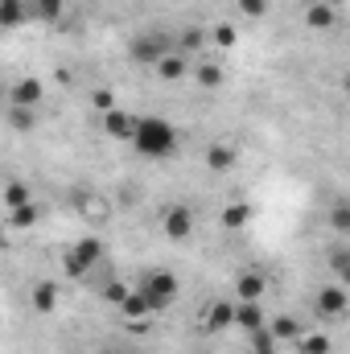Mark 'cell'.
<instances>
[{
  "label": "cell",
  "instance_id": "1",
  "mask_svg": "<svg viewBox=\"0 0 350 354\" xmlns=\"http://www.w3.org/2000/svg\"><path fill=\"white\" fill-rule=\"evenodd\" d=\"M132 145H136L140 157H169L177 149V132L161 115H140L136 128H132Z\"/></svg>",
  "mask_w": 350,
  "mask_h": 354
},
{
  "label": "cell",
  "instance_id": "2",
  "mask_svg": "<svg viewBox=\"0 0 350 354\" xmlns=\"http://www.w3.org/2000/svg\"><path fill=\"white\" fill-rule=\"evenodd\" d=\"M140 297H145V305H149V313H165L169 309V301L177 297V276L169 268H153V272H145V280H140V288H136Z\"/></svg>",
  "mask_w": 350,
  "mask_h": 354
},
{
  "label": "cell",
  "instance_id": "3",
  "mask_svg": "<svg viewBox=\"0 0 350 354\" xmlns=\"http://www.w3.org/2000/svg\"><path fill=\"white\" fill-rule=\"evenodd\" d=\"M103 260V243L95 239V235H87V239H79L71 252H66V260H62V268H66V276H75V280H83L91 268Z\"/></svg>",
  "mask_w": 350,
  "mask_h": 354
},
{
  "label": "cell",
  "instance_id": "4",
  "mask_svg": "<svg viewBox=\"0 0 350 354\" xmlns=\"http://www.w3.org/2000/svg\"><path fill=\"white\" fill-rule=\"evenodd\" d=\"M128 54H132L136 62H145V66H157L165 54H174V41H169L165 33H136V37L128 41Z\"/></svg>",
  "mask_w": 350,
  "mask_h": 354
},
{
  "label": "cell",
  "instance_id": "5",
  "mask_svg": "<svg viewBox=\"0 0 350 354\" xmlns=\"http://www.w3.org/2000/svg\"><path fill=\"white\" fill-rule=\"evenodd\" d=\"M350 309V297L342 284H326V288H317V313L322 317H342Z\"/></svg>",
  "mask_w": 350,
  "mask_h": 354
},
{
  "label": "cell",
  "instance_id": "6",
  "mask_svg": "<svg viewBox=\"0 0 350 354\" xmlns=\"http://www.w3.org/2000/svg\"><path fill=\"white\" fill-rule=\"evenodd\" d=\"M161 227H165L169 239H185V235L194 231V210H190V206H165Z\"/></svg>",
  "mask_w": 350,
  "mask_h": 354
},
{
  "label": "cell",
  "instance_id": "7",
  "mask_svg": "<svg viewBox=\"0 0 350 354\" xmlns=\"http://www.w3.org/2000/svg\"><path fill=\"white\" fill-rule=\"evenodd\" d=\"M132 128H136V115H128V111H120V107L103 111V132H107V136H116V140H132Z\"/></svg>",
  "mask_w": 350,
  "mask_h": 354
},
{
  "label": "cell",
  "instance_id": "8",
  "mask_svg": "<svg viewBox=\"0 0 350 354\" xmlns=\"http://www.w3.org/2000/svg\"><path fill=\"white\" fill-rule=\"evenodd\" d=\"M58 297H62V288H58L54 280H37V284H33V297H29V301H33V313H42V317L54 313V309H58Z\"/></svg>",
  "mask_w": 350,
  "mask_h": 354
},
{
  "label": "cell",
  "instance_id": "9",
  "mask_svg": "<svg viewBox=\"0 0 350 354\" xmlns=\"http://www.w3.org/2000/svg\"><path fill=\"white\" fill-rule=\"evenodd\" d=\"M42 95H46L42 79H17L12 83V107H37Z\"/></svg>",
  "mask_w": 350,
  "mask_h": 354
},
{
  "label": "cell",
  "instance_id": "10",
  "mask_svg": "<svg viewBox=\"0 0 350 354\" xmlns=\"http://www.w3.org/2000/svg\"><path fill=\"white\" fill-rule=\"evenodd\" d=\"M29 21V0H0V29H17Z\"/></svg>",
  "mask_w": 350,
  "mask_h": 354
},
{
  "label": "cell",
  "instance_id": "11",
  "mask_svg": "<svg viewBox=\"0 0 350 354\" xmlns=\"http://www.w3.org/2000/svg\"><path fill=\"white\" fill-rule=\"evenodd\" d=\"M235 326H243L248 334H256V330H264V313L256 301H239L235 305Z\"/></svg>",
  "mask_w": 350,
  "mask_h": 354
},
{
  "label": "cell",
  "instance_id": "12",
  "mask_svg": "<svg viewBox=\"0 0 350 354\" xmlns=\"http://www.w3.org/2000/svg\"><path fill=\"white\" fill-rule=\"evenodd\" d=\"M157 75L165 79V83H177V79H185V54H165L161 62H157Z\"/></svg>",
  "mask_w": 350,
  "mask_h": 354
},
{
  "label": "cell",
  "instance_id": "13",
  "mask_svg": "<svg viewBox=\"0 0 350 354\" xmlns=\"http://www.w3.org/2000/svg\"><path fill=\"white\" fill-rule=\"evenodd\" d=\"M252 223V206L248 202H231L227 210H223V227H231V231H243Z\"/></svg>",
  "mask_w": 350,
  "mask_h": 354
},
{
  "label": "cell",
  "instance_id": "14",
  "mask_svg": "<svg viewBox=\"0 0 350 354\" xmlns=\"http://www.w3.org/2000/svg\"><path fill=\"white\" fill-rule=\"evenodd\" d=\"M206 326H210V330H227V326H235V305H231V301H219V305H210V313H206Z\"/></svg>",
  "mask_w": 350,
  "mask_h": 354
},
{
  "label": "cell",
  "instance_id": "15",
  "mask_svg": "<svg viewBox=\"0 0 350 354\" xmlns=\"http://www.w3.org/2000/svg\"><path fill=\"white\" fill-rule=\"evenodd\" d=\"M268 334H272L276 342H297V338H301V322H297V317H276V322L268 326Z\"/></svg>",
  "mask_w": 350,
  "mask_h": 354
},
{
  "label": "cell",
  "instance_id": "16",
  "mask_svg": "<svg viewBox=\"0 0 350 354\" xmlns=\"http://www.w3.org/2000/svg\"><path fill=\"white\" fill-rule=\"evenodd\" d=\"M264 288H268V284H264L260 272H243V276H239V301H260Z\"/></svg>",
  "mask_w": 350,
  "mask_h": 354
},
{
  "label": "cell",
  "instance_id": "17",
  "mask_svg": "<svg viewBox=\"0 0 350 354\" xmlns=\"http://www.w3.org/2000/svg\"><path fill=\"white\" fill-rule=\"evenodd\" d=\"M334 21H338V12L330 4H309V12H305V25L309 29H330Z\"/></svg>",
  "mask_w": 350,
  "mask_h": 354
},
{
  "label": "cell",
  "instance_id": "18",
  "mask_svg": "<svg viewBox=\"0 0 350 354\" xmlns=\"http://www.w3.org/2000/svg\"><path fill=\"white\" fill-rule=\"evenodd\" d=\"M62 8H66V0H29V17H37V21H58Z\"/></svg>",
  "mask_w": 350,
  "mask_h": 354
},
{
  "label": "cell",
  "instance_id": "19",
  "mask_svg": "<svg viewBox=\"0 0 350 354\" xmlns=\"http://www.w3.org/2000/svg\"><path fill=\"white\" fill-rule=\"evenodd\" d=\"M206 165L223 174V169H231V165H235V153H231L227 145H210V149H206Z\"/></svg>",
  "mask_w": 350,
  "mask_h": 354
},
{
  "label": "cell",
  "instance_id": "20",
  "mask_svg": "<svg viewBox=\"0 0 350 354\" xmlns=\"http://www.w3.org/2000/svg\"><path fill=\"white\" fill-rule=\"evenodd\" d=\"M120 313L136 322V317H149V305H145V297H140V292H128V297L120 301Z\"/></svg>",
  "mask_w": 350,
  "mask_h": 354
},
{
  "label": "cell",
  "instance_id": "21",
  "mask_svg": "<svg viewBox=\"0 0 350 354\" xmlns=\"http://www.w3.org/2000/svg\"><path fill=\"white\" fill-rule=\"evenodd\" d=\"M4 202H8V210L25 206V202H29V185H25V181H8V185H4Z\"/></svg>",
  "mask_w": 350,
  "mask_h": 354
},
{
  "label": "cell",
  "instance_id": "22",
  "mask_svg": "<svg viewBox=\"0 0 350 354\" xmlns=\"http://www.w3.org/2000/svg\"><path fill=\"white\" fill-rule=\"evenodd\" d=\"M37 214H42V210H37L33 202H25V206L8 210V223H12V227H33V223H37Z\"/></svg>",
  "mask_w": 350,
  "mask_h": 354
},
{
  "label": "cell",
  "instance_id": "23",
  "mask_svg": "<svg viewBox=\"0 0 350 354\" xmlns=\"http://www.w3.org/2000/svg\"><path fill=\"white\" fill-rule=\"evenodd\" d=\"M202 41H206V37H202V29H185V33H181V37H177V54H194V50H202Z\"/></svg>",
  "mask_w": 350,
  "mask_h": 354
},
{
  "label": "cell",
  "instance_id": "24",
  "mask_svg": "<svg viewBox=\"0 0 350 354\" xmlns=\"http://www.w3.org/2000/svg\"><path fill=\"white\" fill-rule=\"evenodd\" d=\"M8 124H12L17 132H29V128H33V107H12Z\"/></svg>",
  "mask_w": 350,
  "mask_h": 354
},
{
  "label": "cell",
  "instance_id": "25",
  "mask_svg": "<svg viewBox=\"0 0 350 354\" xmlns=\"http://www.w3.org/2000/svg\"><path fill=\"white\" fill-rule=\"evenodd\" d=\"M297 342H301V354H330V338H322V334L317 338H305L301 334Z\"/></svg>",
  "mask_w": 350,
  "mask_h": 354
},
{
  "label": "cell",
  "instance_id": "26",
  "mask_svg": "<svg viewBox=\"0 0 350 354\" xmlns=\"http://www.w3.org/2000/svg\"><path fill=\"white\" fill-rule=\"evenodd\" d=\"M210 41H214L219 50H231V46H235V29H231V25H214V33H210Z\"/></svg>",
  "mask_w": 350,
  "mask_h": 354
},
{
  "label": "cell",
  "instance_id": "27",
  "mask_svg": "<svg viewBox=\"0 0 350 354\" xmlns=\"http://www.w3.org/2000/svg\"><path fill=\"white\" fill-rule=\"evenodd\" d=\"M334 227H338L342 235H347V231H350V210H347V202H342V198L334 202Z\"/></svg>",
  "mask_w": 350,
  "mask_h": 354
},
{
  "label": "cell",
  "instance_id": "28",
  "mask_svg": "<svg viewBox=\"0 0 350 354\" xmlns=\"http://www.w3.org/2000/svg\"><path fill=\"white\" fill-rule=\"evenodd\" d=\"M198 83H202V87H219V83H223V71H219V66H202V71H198Z\"/></svg>",
  "mask_w": 350,
  "mask_h": 354
},
{
  "label": "cell",
  "instance_id": "29",
  "mask_svg": "<svg viewBox=\"0 0 350 354\" xmlns=\"http://www.w3.org/2000/svg\"><path fill=\"white\" fill-rule=\"evenodd\" d=\"M334 276H338V284L350 276V256H347V248H342V252H334Z\"/></svg>",
  "mask_w": 350,
  "mask_h": 354
},
{
  "label": "cell",
  "instance_id": "30",
  "mask_svg": "<svg viewBox=\"0 0 350 354\" xmlns=\"http://www.w3.org/2000/svg\"><path fill=\"white\" fill-rule=\"evenodd\" d=\"M239 12H248V17H264V12H268V0H239Z\"/></svg>",
  "mask_w": 350,
  "mask_h": 354
},
{
  "label": "cell",
  "instance_id": "31",
  "mask_svg": "<svg viewBox=\"0 0 350 354\" xmlns=\"http://www.w3.org/2000/svg\"><path fill=\"white\" fill-rule=\"evenodd\" d=\"M272 346H276V338H272L268 330H256V334H252V351H272Z\"/></svg>",
  "mask_w": 350,
  "mask_h": 354
},
{
  "label": "cell",
  "instance_id": "32",
  "mask_svg": "<svg viewBox=\"0 0 350 354\" xmlns=\"http://www.w3.org/2000/svg\"><path fill=\"white\" fill-rule=\"evenodd\" d=\"M91 103H95L99 111H111V107H116V95H111V91H95V95H91Z\"/></svg>",
  "mask_w": 350,
  "mask_h": 354
},
{
  "label": "cell",
  "instance_id": "33",
  "mask_svg": "<svg viewBox=\"0 0 350 354\" xmlns=\"http://www.w3.org/2000/svg\"><path fill=\"white\" fill-rule=\"evenodd\" d=\"M103 297H107V301H111V305H120V301H124V297H128V288H124V284H120V280H111V284H107V288H103Z\"/></svg>",
  "mask_w": 350,
  "mask_h": 354
},
{
  "label": "cell",
  "instance_id": "34",
  "mask_svg": "<svg viewBox=\"0 0 350 354\" xmlns=\"http://www.w3.org/2000/svg\"><path fill=\"white\" fill-rule=\"evenodd\" d=\"M252 354H276V346H272V351H252Z\"/></svg>",
  "mask_w": 350,
  "mask_h": 354
}]
</instances>
